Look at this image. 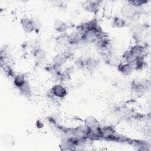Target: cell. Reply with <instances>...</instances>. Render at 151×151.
I'll list each match as a JSON object with an SVG mask.
<instances>
[{"instance_id":"19","label":"cell","mask_w":151,"mask_h":151,"mask_svg":"<svg viewBox=\"0 0 151 151\" xmlns=\"http://www.w3.org/2000/svg\"><path fill=\"white\" fill-rule=\"evenodd\" d=\"M85 125L89 129L94 128L100 126V123L97 119L93 116H88L84 120Z\"/></svg>"},{"instance_id":"4","label":"cell","mask_w":151,"mask_h":151,"mask_svg":"<svg viewBox=\"0 0 151 151\" xmlns=\"http://www.w3.org/2000/svg\"><path fill=\"white\" fill-rule=\"evenodd\" d=\"M104 37H106L104 35V33H97L95 31H86L81 35V42H83L86 44H93L96 43V41Z\"/></svg>"},{"instance_id":"14","label":"cell","mask_w":151,"mask_h":151,"mask_svg":"<svg viewBox=\"0 0 151 151\" xmlns=\"http://www.w3.org/2000/svg\"><path fill=\"white\" fill-rule=\"evenodd\" d=\"M32 54L36 60V61L38 62L43 61L46 57L45 51L40 47H37L34 48L32 51Z\"/></svg>"},{"instance_id":"21","label":"cell","mask_w":151,"mask_h":151,"mask_svg":"<svg viewBox=\"0 0 151 151\" xmlns=\"http://www.w3.org/2000/svg\"><path fill=\"white\" fill-rule=\"evenodd\" d=\"M27 81L25 76L24 74H16V76L14 78V85L17 88H19L22 84H24Z\"/></svg>"},{"instance_id":"18","label":"cell","mask_w":151,"mask_h":151,"mask_svg":"<svg viewBox=\"0 0 151 151\" xmlns=\"http://www.w3.org/2000/svg\"><path fill=\"white\" fill-rule=\"evenodd\" d=\"M18 89L19 90L20 94L25 97L29 98L32 95L31 88L29 83L27 81Z\"/></svg>"},{"instance_id":"25","label":"cell","mask_w":151,"mask_h":151,"mask_svg":"<svg viewBox=\"0 0 151 151\" xmlns=\"http://www.w3.org/2000/svg\"><path fill=\"white\" fill-rule=\"evenodd\" d=\"M74 65L79 70L84 69V67H85L84 59L82 57H79L77 58L74 62Z\"/></svg>"},{"instance_id":"17","label":"cell","mask_w":151,"mask_h":151,"mask_svg":"<svg viewBox=\"0 0 151 151\" xmlns=\"http://www.w3.org/2000/svg\"><path fill=\"white\" fill-rule=\"evenodd\" d=\"M81 35L77 31H73L71 33L68 34L70 47L73 45H77L81 42Z\"/></svg>"},{"instance_id":"23","label":"cell","mask_w":151,"mask_h":151,"mask_svg":"<svg viewBox=\"0 0 151 151\" xmlns=\"http://www.w3.org/2000/svg\"><path fill=\"white\" fill-rule=\"evenodd\" d=\"M122 58L124 61V63H133L135 58H136L134 57L129 50H127L124 52L122 55Z\"/></svg>"},{"instance_id":"15","label":"cell","mask_w":151,"mask_h":151,"mask_svg":"<svg viewBox=\"0 0 151 151\" xmlns=\"http://www.w3.org/2000/svg\"><path fill=\"white\" fill-rule=\"evenodd\" d=\"M55 42H56V44H57L64 45L67 47H70V42H69L68 34H67V32L60 34V35H58L56 37Z\"/></svg>"},{"instance_id":"24","label":"cell","mask_w":151,"mask_h":151,"mask_svg":"<svg viewBox=\"0 0 151 151\" xmlns=\"http://www.w3.org/2000/svg\"><path fill=\"white\" fill-rule=\"evenodd\" d=\"M128 3L133 5V6L137 8H141V7L144 5L145 4H146L148 2V1H144V0H134V1H127Z\"/></svg>"},{"instance_id":"10","label":"cell","mask_w":151,"mask_h":151,"mask_svg":"<svg viewBox=\"0 0 151 151\" xmlns=\"http://www.w3.org/2000/svg\"><path fill=\"white\" fill-rule=\"evenodd\" d=\"M20 23L23 31L26 33H31L34 31V27L32 18L24 17L21 19Z\"/></svg>"},{"instance_id":"6","label":"cell","mask_w":151,"mask_h":151,"mask_svg":"<svg viewBox=\"0 0 151 151\" xmlns=\"http://www.w3.org/2000/svg\"><path fill=\"white\" fill-rule=\"evenodd\" d=\"M95 44L96 47L103 52L110 51V50L111 48V44L110 40L107 37H104L103 38L99 39Z\"/></svg>"},{"instance_id":"11","label":"cell","mask_w":151,"mask_h":151,"mask_svg":"<svg viewBox=\"0 0 151 151\" xmlns=\"http://www.w3.org/2000/svg\"><path fill=\"white\" fill-rule=\"evenodd\" d=\"M85 67L84 69L88 71H95L100 65V62L96 58L93 57H87L84 59Z\"/></svg>"},{"instance_id":"26","label":"cell","mask_w":151,"mask_h":151,"mask_svg":"<svg viewBox=\"0 0 151 151\" xmlns=\"http://www.w3.org/2000/svg\"><path fill=\"white\" fill-rule=\"evenodd\" d=\"M32 18L34 27V32L38 34L41 28V23L38 18Z\"/></svg>"},{"instance_id":"3","label":"cell","mask_w":151,"mask_h":151,"mask_svg":"<svg viewBox=\"0 0 151 151\" xmlns=\"http://www.w3.org/2000/svg\"><path fill=\"white\" fill-rule=\"evenodd\" d=\"M47 95V97L51 99H53L54 98L62 99L67 95V90L62 84H57L49 89Z\"/></svg>"},{"instance_id":"12","label":"cell","mask_w":151,"mask_h":151,"mask_svg":"<svg viewBox=\"0 0 151 151\" xmlns=\"http://www.w3.org/2000/svg\"><path fill=\"white\" fill-rule=\"evenodd\" d=\"M87 30L95 31L97 33H103L104 32L100 25L99 24L98 21L96 18H93L86 22Z\"/></svg>"},{"instance_id":"20","label":"cell","mask_w":151,"mask_h":151,"mask_svg":"<svg viewBox=\"0 0 151 151\" xmlns=\"http://www.w3.org/2000/svg\"><path fill=\"white\" fill-rule=\"evenodd\" d=\"M145 57H136L132 63L134 69L136 70H141L146 66V62L145 60Z\"/></svg>"},{"instance_id":"9","label":"cell","mask_w":151,"mask_h":151,"mask_svg":"<svg viewBox=\"0 0 151 151\" xmlns=\"http://www.w3.org/2000/svg\"><path fill=\"white\" fill-rule=\"evenodd\" d=\"M59 147L61 150H76V146L71 137L63 138L59 145Z\"/></svg>"},{"instance_id":"1","label":"cell","mask_w":151,"mask_h":151,"mask_svg":"<svg viewBox=\"0 0 151 151\" xmlns=\"http://www.w3.org/2000/svg\"><path fill=\"white\" fill-rule=\"evenodd\" d=\"M120 14L122 17L126 21L136 22L140 18L142 14V11L141 8H136L127 2L121 7Z\"/></svg>"},{"instance_id":"27","label":"cell","mask_w":151,"mask_h":151,"mask_svg":"<svg viewBox=\"0 0 151 151\" xmlns=\"http://www.w3.org/2000/svg\"><path fill=\"white\" fill-rule=\"evenodd\" d=\"M36 124H37V128H41V127H43V124H42V123L40 121H39V120H38V121L37 122Z\"/></svg>"},{"instance_id":"13","label":"cell","mask_w":151,"mask_h":151,"mask_svg":"<svg viewBox=\"0 0 151 151\" xmlns=\"http://www.w3.org/2000/svg\"><path fill=\"white\" fill-rule=\"evenodd\" d=\"M68 28V26L66 22L60 19H56L54 22V29L59 34L66 32Z\"/></svg>"},{"instance_id":"22","label":"cell","mask_w":151,"mask_h":151,"mask_svg":"<svg viewBox=\"0 0 151 151\" xmlns=\"http://www.w3.org/2000/svg\"><path fill=\"white\" fill-rule=\"evenodd\" d=\"M73 68L69 67L66 68L64 71H62L60 76V81H66L70 79L71 75L73 72Z\"/></svg>"},{"instance_id":"5","label":"cell","mask_w":151,"mask_h":151,"mask_svg":"<svg viewBox=\"0 0 151 151\" xmlns=\"http://www.w3.org/2000/svg\"><path fill=\"white\" fill-rule=\"evenodd\" d=\"M101 1H87L83 4V9L90 13L97 14L100 8Z\"/></svg>"},{"instance_id":"7","label":"cell","mask_w":151,"mask_h":151,"mask_svg":"<svg viewBox=\"0 0 151 151\" xmlns=\"http://www.w3.org/2000/svg\"><path fill=\"white\" fill-rule=\"evenodd\" d=\"M136 57H145L146 54V46L143 44H135L129 50Z\"/></svg>"},{"instance_id":"8","label":"cell","mask_w":151,"mask_h":151,"mask_svg":"<svg viewBox=\"0 0 151 151\" xmlns=\"http://www.w3.org/2000/svg\"><path fill=\"white\" fill-rule=\"evenodd\" d=\"M117 70L123 75L128 76L133 73L134 69L132 63H121L117 65Z\"/></svg>"},{"instance_id":"2","label":"cell","mask_w":151,"mask_h":151,"mask_svg":"<svg viewBox=\"0 0 151 151\" xmlns=\"http://www.w3.org/2000/svg\"><path fill=\"white\" fill-rule=\"evenodd\" d=\"M150 81L146 78L134 80L130 84V88L132 93L139 96L144 94L150 88Z\"/></svg>"},{"instance_id":"16","label":"cell","mask_w":151,"mask_h":151,"mask_svg":"<svg viewBox=\"0 0 151 151\" xmlns=\"http://www.w3.org/2000/svg\"><path fill=\"white\" fill-rule=\"evenodd\" d=\"M113 27L117 28H124L127 25V21L122 17H114L111 21Z\"/></svg>"}]
</instances>
